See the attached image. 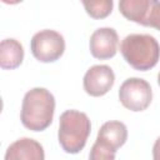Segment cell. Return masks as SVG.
I'll list each match as a JSON object with an SVG mask.
<instances>
[{
	"label": "cell",
	"mask_w": 160,
	"mask_h": 160,
	"mask_svg": "<svg viewBox=\"0 0 160 160\" xmlns=\"http://www.w3.org/2000/svg\"><path fill=\"white\" fill-rule=\"evenodd\" d=\"M54 111V95L45 88H34L29 90L22 99L20 119L26 129L42 131L51 124Z\"/></svg>",
	"instance_id": "obj_1"
},
{
	"label": "cell",
	"mask_w": 160,
	"mask_h": 160,
	"mask_svg": "<svg viewBox=\"0 0 160 160\" xmlns=\"http://www.w3.org/2000/svg\"><path fill=\"white\" fill-rule=\"evenodd\" d=\"M120 51L125 61L140 71L152 69L160 59V45L154 36L148 34L125 36L120 44Z\"/></svg>",
	"instance_id": "obj_2"
},
{
	"label": "cell",
	"mask_w": 160,
	"mask_h": 160,
	"mask_svg": "<svg viewBox=\"0 0 160 160\" xmlns=\"http://www.w3.org/2000/svg\"><path fill=\"white\" fill-rule=\"evenodd\" d=\"M91 131V124L85 112L66 110L60 115L58 139L65 152L78 154L86 144Z\"/></svg>",
	"instance_id": "obj_3"
},
{
	"label": "cell",
	"mask_w": 160,
	"mask_h": 160,
	"mask_svg": "<svg viewBox=\"0 0 160 160\" xmlns=\"http://www.w3.org/2000/svg\"><path fill=\"white\" fill-rule=\"evenodd\" d=\"M34 58L41 62H52L61 58L65 51L64 36L50 29L40 30L31 38L30 42Z\"/></svg>",
	"instance_id": "obj_4"
},
{
	"label": "cell",
	"mask_w": 160,
	"mask_h": 160,
	"mask_svg": "<svg viewBox=\"0 0 160 160\" xmlns=\"http://www.w3.org/2000/svg\"><path fill=\"white\" fill-rule=\"evenodd\" d=\"M152 99L150 84L140 78L126 79L119 89V100L124 108L131 111L145 110Z\"/></svg>",
	"instance_id": "obj_5"
},
{
	"label": "cell",
	"mask_w": 160,
	"mask_h": 160,
	"mask_svg": "<svg viewBox=\"0 0 160 160\" xmlns=\"http://www.w3.org/2000/svg\"><path fill=\"white\" fill-rule=\"evenodd\" d=\"M115 75L108 65H94L84 75L82 85L86 94L90 96H102L114 85Z\"/></svg>",
	"instance_id": "obj_6"
},
{
	"label": "cell",
	"mask_w": 160,
	"mask_h": 160,
	"mask_svg": "<svg viewBox=\"0 0 160 160\" xmlns=\"http://www.w3.org/2000/svg\"><path fill=\"white\" fill-rule=\"evenodd\" d=\"M119 36L112 28H99L90 36V52L94 58L105 60L115 56L118 51Z\"/></svg>",
	"instance_id": "obj_7"
},
{
	"label": "cell",
	"mask_w": 160,
	"mask_h": 160,
	"mask_svg": "<svg viewBox=\"0 0 160 160\" xmlns=\"http://www.w3.org/2000/svg\"><path fill=\"white\" fill-rule=\"evenodd\" d=\"M4 160H45L40 142L30 138H21L6 149Z\"/></svg>",
	"instance_id": "obj_8"
},
{
	"label": "cell",
	"mask_w": 160,
	"mask_h": 160,
	"mask_svg": "<svg viewBox=\"0 0 160 160\" xmlns=\"http://www.w3.org/2000/svg\"><path fill=\"white\" fill-rule=\"evenodd\" d=\"M126 139H128V128L124 122L118 120L104 122L99 129L96 138L98 141L106 145L114 151H118V149L126 142Z\"/></svg>",
	"instance_id": "obj_9"
},
{
	"label": "cell",
	"mask_w": 160,
	"mask_h": 160,
	"mask_svg": "<svg viewBox=\"0 0 160 160\" xmlns=\"http://www.w3.org/2000/svg\"><path fill=\"white\" fill-rule=\"evenodd\" d=\"M22 60L24 49L16 39H4L0 42V66L2 69H16Z\"/></svg>",
	"instance_id": "obj_10"
},
{
	"label": "cell",
	"mask_w": 160,
	"mask_h": 160,
	"mask_svg": "<svg viewBox=\"0 0 160 160\" xmlns=\"http://www.w3.org/2000/svg\"><path fill=\"white\" fill-rule=\"evenodd\" d=\"M152 0H121L119 2L120 12L130 21L146 26Z\"/></svg>",
	"instance_id": "obj_11"
},
{
	"label": "cell",
	"mask_w": 160,
	"mask_h": 160,
	"mask_svg": "<svg viewBox=\"0 0 160 160\" xmlns=\"http://www.w3.org/2000/svg\"><path fill=\"white\" fill-rule=\"evenodd\" d=\"M86 12L94 19H102L106 18L112 10V0H104V1H82Z\"/></svg>",
	"instance_id": "obj_12"
},
{
	"label": "cell",
	"mask_w": 160,
	"mask_h": 160,
	"mask_svg": "<svg viewBox=\"0 0 160 160\" xmlns=\"http://www.w3.org/2000/svg\"><path fill=\"white\" fill-rule=\"evenodd\" d=\"M115 154L116 151L96 140L90 150L89 160H115Z\"/></svg>",
	"instance_id": "obj_13"
},
{
	"label": "cell",
	"mask_w": 160,
	"mask_h": 160,
	"mask_svg": "<svg viewBox=\"0 0 160 160\" xmlns=\"http://www.w3.org/2000/svg\"><path fill=\"white\" fill-rule=\"evenodd\" d=\"M146 26H151V28L160 30V1L158 0L151 1V8H150L149 16H148Z\"/></svg>",
	"instance_id": "obj_14"
},
{
	"label": "cell",
	"mask_w": 160,
	"mask_h": 160,
	"mask_svg": "<svg viewBox=\"0 0 160 160\" xmlns=\"http://www.w3.org/2000/svg\"><path fill=\"white\" fill-rule=\"evenodd\" d=\"M152 158H154V160H160V136L154 142V146H152Z\"/></svg>",
	"instance_id": "obj_15"
},
{
	"label": "cell",
	"mask_w": 160,
	"mask_h": 160,
	"mask_svg": "<svg viewBox=\"0 0 160 160\" xmlns=\"http://www.w3.org/2000/svg\"><path fill=\"white\" fill-rule=\"evenodd\" d=\"M158 84H159V86H160V72H159V75H158Z\"/></svg>",
	"instance_id": "obj_16"
}]
</instances>
